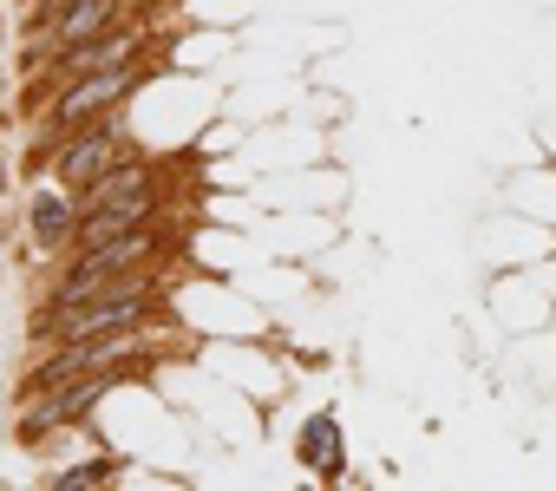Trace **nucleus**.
I'll list each match as a JSON object with an SVG mask.
<instances>
[{"instance_id":"nucleus-7","label":"nucleus","mask_w":556,"mask_h":491,"mask_svg":"<svg viewBox=\"0 0 556 491\" xmlns=\"http://www.w3.org/2000/svg\"><path fill=\"white\" fill-rule=\"evenodd\" d=\"M112 471H118V458H79V465L53 471V484H47V491H105V484H112Z\"/></svg>"},{"instance_id":"nucleus-6","label":"nucleus","mask_w":556,"mask_h":491,"mask_svg":"<svg viewBox=\"0 0 556 491\" xmlns=\"http://www.w3.org/2000/svg\"><path fill=\"white\" fill-rule=\"evenodd\" d=\"M295 445H302V465H308V471L341 478V458H348V452H341V419H334V413L302 419V439H295Z\"/></svg>"},{"instance_id":"nucleus-1","label":"nucleus","mask_w":556,"mask_h":491,"mask_svg":"<svg viewBox=\"0 0 556 491\" xmlns=\"http://www.w3.org/2000/svg\"><path fill=\"white\" fill-rule=\"evenodd\" d=\"M157 295H164L157 269H144V276H125V282L99 289V295H92L86 309H73V315H53V322H34V341L73 348V341H105V335H131V328H144V322L157 315Z\"/></svg>"},{"instance_id":"nucleus-3","label":"nucleus","mask_w":556,"mask_h":491,"mask_svg":"<svg viewBox=\"0 0 556 491\" xmlns=\"http://www.w3.org/2000/svg\"><path fill=\"white\" fill-rule=\"evenodd\" d=\"M125 8H131V0H73V8H66L53 27H40V34H34V47L21 53V60H27V73H47L60 53H73V47L99 40L105 27H118V21H125Z\"/></svg>"},{"instance_id":"nucleus-5","label":"nucleus","mask_w":556,"mask_h":491,"mask_svg":"<svg viewBox=\"0 0 556 491\" xmlns=\"http://www.w3.org/2000/svg\"><path fill=\"white\" fill-rule=\"evenodd\" d=\"M79 216H86V203L73 197V190H40L34 203H27V229H34V250L40 256H53V250H73V236H79Z\"/></svg>"},{"instance_id":"nucleus-2","label":"nucleus","mask_w":556,"mask_h":491,"mask_svg":"<svg viewBox=\"0 0 556 491\" xmlns=\"http://www.w3.org/2000/svg\"><path fill=\"white\" fill-rule=\"evenodd\" d=\"M118 164H131V138H125V118H118V112L53 144V177H60V190H73L79 203H86Z\"/></svg>"},{"instance_id":"nucleus-4","label":"nucleus","mask_w":556,"mask_h":491,"mask_svg":"<svg viewBox=\"0 0 556 491\" xmlns=\"http://www.w3.org/2000/svg\"><path fill=\"white\" fill-rule=\"evenodd\" d=\"M138 53H144V27H138V21H118V27H105L99 40H86V47L60 53V60L47 66V86L86 79V73H112V66H131Z\"/></svg>"}]
</instances>
